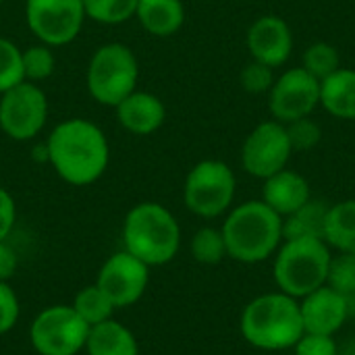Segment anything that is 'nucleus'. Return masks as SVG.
<instances>
[{
  "mask_svg": "<svg viewBox=\"0 0 355 355\" xmlns=\"http://www.w3.org/2000/svg\"><path fill=\"white\" fill-rule=\"evenodd\" d=\"M0 2H2V0H0Z\"/></svg>",
  "mask_w": 355,
  "mask_h": 355,
  "instance_id": "37",
  "label": "nucleus"
},
{
  "mask_svg": "<svg viewBox=\"0 0 355 355\" xmlns=\"http://www.w3.org/2000/svg\"><path fill=\"white\" fill-rule=\"evenodd\" d=\"M324 241L339 250V254L355 256V200H345L329 208Z\"/></svg>",
  "mask_w": 355,
  "mask_h": 355,
  "instance_id": "22",
  "label": "nucleus"
},
{
  "mask_svg": "<svg viewBox=\"0 0 355 355\" xmlns=\"http://www.w3.org/2000/svg\"><path fill=\"white\" fill-rule=\"evenodd\" d=\"M19 320V300L12 287L0 281V335L8 333Z\"/></svg>",
  "mask_w": 355,
  "mask_h": 355,
  "instance_id": "33",
  "label": "nucleus"
},
{
  "mask_svg": "<svg viewBox=\"0 0 355 355\" xmlns=\"http://www.w3.org/2000/svg\"><path fill=\"white\" fill-rule=\"evenodd\" d=\"M191 256L196 258V262L206 264V266H214L223 262V258L227 256L223 231L214 227L200 229L191 239Z\"/></svg>",
  "mask_w": 355,
  "mask_h": 355,
  "instance_id": "25",
  "label": "nucleus"
},
{
  "mask_svg": "<svg viewBox=\"0 0 355 355\" xmlns=\"http://www.w3.org/2000/svg\"><path fill=\"white\" fill-rule=\"evenodd\" d=\"M320 104L337 119L355 121V71L339 69L320 81Z\"/></svg>",
  "mask_w": 355,
  "mask_h": 355,
  "instance_id": "19",
  "label": "nucleus"
},
{
  "mask_svg": "<svg viewBox=\"0 0 355 355\" xmlns=\"http://www.w3.org/2000/svg\"><path fill=\"white\" fill-rule=\"evenodd\" d=\"M285 129H287V137H289V144H291L293 152H310L322 139L320 125L316 121H312L310 116L291 121V123L285 125Z\"/></svg>",
  "mask_w": 355,
  "mask_h": 355,
  "instance_id": "30",
  "label": "nucleus"
},
{
  "mask_svg": "<svg viewBox=\"0 0 355 355\" xmlns=\"http://www.w3.org/2000/svg\"><path fill=\"white\" fill-rule=\"evenodd\" d=\"M48 162L69 185H92L98 181L110 160V148L104 131L85 119L58 123L48 141Z\"/></svg>",
  "mask_w": 355,
  "mask_h": 355,
  "instance_id": "1",
  "label": "nucleus"
},
{
  "mask_svg": "<svg viewBox=\"0 0 355 355\" xmlns=\"http://www.w3.org/2000/svg\"><path fill=\"white\" fill-rule=\"evenodd\" d=\"M87 333L89 327L71 306H52L35 316L29 341L40 355H77L85 349Z\"/></svg>",
  "mask_w": 355,
  "mask_h": 355,
  "instance_id": "8",
  "label": "nucleus"
},
{
  "mask_svg": "<svg viewBox=\"0 0 355 355\" xmlns=\"http://www.w3.org/2000/svg\"><path fill=\"white\" fill-rule=\"evenodd\" d=\"M71 308L77 312V316L87 324V327H96L100 322H106L112 318L114 306L112 302L106 297V293L98 287V285H89L85 289H81Z\"/></svg>",
  "mask_w": 355,
  "mask_h": 355,
  "instance_id": "23",
  "label": "nucleus"
},
{
  "mask_svg": "<svg viewBox=\"0 0 355 355\" xmlns=\"http://www.w3.org/2000/svg\"><path fill=\"white\" fill-rule=\"evenodd\" d=\"M125 252L139 258L144 264L162 266L171 262L181 245V229L171 210L156 202L133 206L123 223Z\"/></svg>",
  "mask_w": 355,
  "mask_h": 355,
  "instance_id": "4",
  "label": "nucleus"
},
{
  "mask_svg": "<svg viewBox=\"0 0 355 355\" xmlns=\"http://www.w3.org/2000/svg\"><path fill=\"white\" fill-rule=\"evenodd\" d=\"M23 58V75L25 81H42L54 73V54L48 44H35L27 50H21Z\"/></svg>",
  "mask_w": 355,
  "mask_h": 355,
  "instance_id": "28",
  "label": "nucleus"
},
{
  "mask_svg": "<svg viewBox=\"0 0 355 355\" xmlns=\"http://www.w3.org/2000/svg\"><path fill=\"white\" fill-rule=\"evenodd\" d=\"M139 67L133 50L125 44L110 42L100 46L87 64V89L98 104L116 106L135 92Z\"/></svg>",
  "mask_w": 355,
  "mask_h": 355,
  "instance_id": "6",
  "label": "nucleus"
},
{
  "mask_svg": "<svg viewBox=\"0 0 355 355\" xmlns=\"http://www.w3.org/2000/svg\"><path fill=\"white\" fill-rule=\"evenodd\" d=\"M339 355H355V337L347 339V341L339 347Z\"/></svg>",
  "mask_w": 355,
  "mask_h": 355,
  "instance_id": "36",
  "label": "nucleus"
},
{
  "mask_svg": "<svg viewBox=\"0 0 355 355\" xmlns=\"http://www.w3.org/2000/svg\"><path fill=\"white\" fill-rule=\"evenodd\" d=\"M135 17L148 33L168 37L183 27L185 8L181 0H137Z\"/></svg>",
  "mask_w": 355,
  "mask_h": 355,
  "instance_id": "18",
  "label": "nucleus"
},
{
  "mask_svg": "<svg viewBox=\"0 0 355 355\" xmlns=\"http://www.w3.org/2000/svg\"><path fill=\"white\" fill-rule=\"evenodd\" d=\"M220 231L229 258L256 264L270 258L279 248L283 239V216L262 200H252L231 210Z\"/></svg>",
  "mask_w": 355,
  "mask_h": 355,
  "instance_id": "2",
  "label": "nucleus"
},
{
  "mask_svg": "<svg viewBox=\"0 0 355 355\" xmlns=\"http://www.w3.org/2000/svg\"><path fill=\"white\" fill-rule=\"evenodd\" d=\"M327 285L347 300L349 314H352L355 304V256L339 254L337 258H331Z\"/></svg>",
  "mask_w": 355,
  "mask_h": 355,
  "instance_id": "24",
  "label": "nucleus"
},
{
  "mask_svg": "<svg viewBox=\"0 0 355 355\" xmlns=\"http://www.w3.org/2000/svg\"><path fill=\"white\" fill-rule=\"evenodd\" d=\"M25 81L21 50L6 37H0V94Z\"/></svg>",
  "mask_w": 355,
  "mask_h": 355,
  "instance_id": "29",
  "label": "nucleus"
},
{
  "mask_svg": "<svg viewBox=\"0 0 355 355\" xmlns=\"http://www.w3.org/2000/svg\"><path fill=\"white\" fill-rule=\"evenodd\" d=\"M116 119L133 135H152L158 131L166 119V108L162 100L150 92H131L116 106Z\"/></svg>",
  "mask_w": 355,
  "mask_h": 355,
  "instance_id": "16",
  "label": "nucleus"
},
{
  "mask_svg": "<svg viewBox=\"0 0 355 355\" xmlns=\"http://www.w3.org/2000/svg\"><path fill=\"white\" fill-rule=\"evenodd\" d=\"M83 8L85 17L98 23L119 25L135 15L137 0H83Z\"/></svg>",
  "mask_w": 355,
  "mask_h": 355,
  "instance_id": "26",
  "label": "nucleus"
},
{
  "mask_svg": "<svg viewBox=\"0 0 355 355\" xmlns=\"http://www.w3.org/2000/svg\"><path fill=\"white\" fill-rule=\"evenodd\" d=\"M300 304L287 293H266L252 300L241 314V335L264 352L295 347L304 335Z\"/></svg>",
  "mask_w": 355,
  "mask_h": 355,
  "instance_id": "3",
  "label": "nucleus"
},
{
  "mask_svg": "<svg viewBox=\"0 0 355 355\" xmlns=\"http://www.w3.org/2000/svg\"><path fill=\"white\" fill-rule=\"evenodd\" d=\"M310 75H314L318 81L327 79L335 71L341 69V56L339 50L333 44L327 42H316L304 52V64H302Z\"/></svg>",
  "mask_w": 355,
  "mask_h": 355,
  "instance_id": "27",
  "label": "nucleus"
},
{
  "mask_svg": "<svg viewBox=\"0 0 355 355\" xmlns=\"http://www.w3.org/2000/svg\"><path fill=\"white\" fill-rule=\"evenodd\" d=\"M248 48L254 60H260L272 69L283 67L293 50V33L289 23L277 15L256 19L248 31Z\"/></svg>",
  "mask_w": 355,
  "mask_h": 355,
  "instance_id": "14",
  "label": "nucleus"
},
{
  "mask_svg": "<svg viewBox=\"0 0 355 355\" xmlns=\"http://www.w3.org/2000/svg\"><path fill=\"white\" fill-rule=\"evenodd\" d=\"M272 83H275V69L264 64V62H260V60H252L241 71V85L250 94L270 92Z\"/></svg>",
  "mask_w": 355,
  "mask_h": 355,
  "instance_id": "31",
  "label": "nucleus"
},
{
  "mask_svg": "<svg viewBox=\"0 0 355 355\" xmlns=\"http://www.w3.org/2000/svg\"><path fill=\"white\" fill-rule=\"evenodd\" d=\"M17 220V206L12 196L0 187V241H4L8 237V233L12 231Z\"/></svg>",
  "mask_w": 355,
  "mask_h": 355,
  "instance_id": "34",
  "label": "nucleus"
},
{
  "mask_svg": "<svg viewBox=\"0 0 355 355\" xmlns=\"http://www.w3.org/2000/svg\"><path fill=\"white\" fill-rule=\"evenodd\" d=\"M300 312L306 333L333 337L349 318V304L341 293L333 291L329 285H322L304 297Z\"/></svg>",
  "mask_w": 355,
  "mask_h": 355,
  "instance_id": "15",
  "label": "nucleus"
},
{
  "mask_svg": "<svg viewBox=\"0 0 355 355\" xmlns=\"http://www.w3.org/2000/svg\"><path fill=\"white\" fill-rule=\"evenodd\" d=\"M310 200V185L306 177L295 171L283 168L272 177L264 179L262 202L272 208L279 216H289Z\"/></svg>",
  "mask_w": 355,
  "mask_h": 355,
  "instance_id": "17",
  "label": "nucleus"
},
{
  "mask_svg": "<svg viewBox=\"0 0 355 355\" xmlns=\"http://www.w3.org/2000/svg\"><path fill=\"white\" fill-rule=\"evenodd\" d=\"M25 19L35 37L54 48L79 35L85 8L83 0H25Z\"/></svg>",
  "mask_w": 355,
  "mask_h": 355,
  "instance_id": "10",
  "label": "nucleus"
},
{
  "mask_svg": "<svg viewBox=\"0 0 355 355\" xmlns=\"http://www.w3.org/2000/svg\"><path fill=\"white\" fill-rule=\"evenodd\" d=\"M85 352L87 355H139V345L125 324L110 318L89 327Z\"/></svg>",
  "mask_w": 355,
  "mask_h": 355,
  "instance_id": "20",
  "label": "nucleus"
},
{
  "mask_svg": "<svg viewBox=\"0 0 355 355\" xmlns=\"http://www.w3.org/2000/svg\"><path fill=\"white\" fill-rule=\"evenodd\" d=\"M331 250L324 239H289L275 260V281L291 297H306L327 285Z\"/></svg>",
  "mask_w": 355,
  "mask_h": 355,
  "instance_id": "5",
  "label": "nucleus"
},
{
  "mask_svg": "<svg viewBox=\"0 0 355 355\" xmlns=\"http://www.w3.org/2000/svg\"><path fill=\"white\" fill-rule=\"evenodd\" d=\"M235 175L223 160L198 162L183 187V200L189 212L202 218H216L229 210L235 198Z\"/></svg>",
  "mask_w": 355,
  "mask_h": 355,
  "instance_id": "7",
  "label": "nucleus"
},
{
  "mask_svg": "<svg viewBox=\"0 0 355 355\" xmlns=\"http://www.w3.org/2000/svg\"><path fill=\"white\" fill-rule=\"evenodd\" d=\"M48 98L33 81H21L0 100V129L15 141L33 139L46 125Z\"/></svg>",
  "mask_w": 355,
  "mask_h": 355,
  "instance_id": "9",
  "label": "nucleus"
},
{
  "mask_svg": "<svg viewBox=\"0 0 355 355\" xmlns=\"http://www.w3.org/2000/svg\"><path fill=\"white\" fill-rule=\"evenodd\" d=\"M19 260L17 254L10 245H6L4 241H0V281L8 283V279L17 272Z\"/></svg>",
  "mask_w": 355,
  "mask_h": 355,
  "instance_id": "35",
  "label": "nucleus"
},
{
  "mask_svg": "<svg viewBox=\"0 0 355 355\" xmlns=\"http://www.w3.org/2000/svg\"><path fill=\"white\" fill-rule=\"evenodd\" d=\"M150 283V266L129 252L112 254L100 268L96 285L106 293L114 308H127L139 302Z\"/></svg>",
  "mask_w": 355,
  "mask_h": 355,
  "instance_id": "13",
  "label": "nucleus"
},
{
  "mask_svg": "<svg viewBox=\"0 0 355 355\" xmlns=\"http://www.w3.org/2000/svg\"><path fill=\"white\" fill-rule=\"evenodd\" d=\"M320 104V81L304 67H293L275 79L268 92V110L275 121L287 125L310 116Z\"/></svg>",
  "mask_w": 355,
  "mask_h": 355,
  "instance_id": "11",
  "label": "nucleus"
},
{
  "mask_svg": "<svg viewBox=\"0 0 355 355\" xmlns=\"http://www.w3.org/2000/svg\"><path fill=\"white\" fill-rule=\"evenodd\" d=\"M291 152L285 125L279 121H264L245 137L241 148V164L252 177L268 179L287 168Z\"/></svg>",
  "mask_w": 355,
  "mask_h": 355,
  "instance_id": "12",
  "label": "nucleus"
},
{
  "mask_svg": "<svg viewBox=\"0 0 355 355\" xmlns=\"http://www.w3.org/2000/svg\"><path fill=\"white\" fill-rule=\"evenodd\" d=\"M329 208L320 200H308L300 210L293 214L285 216L283 220V239H302V237H314V239H324V225H327V214Z\"/></svg>",
  "mask_w": 355,
  "mask_h": 355,
  "instance_id": "21",
  "label": "nucleus"
},
{
  "mask_svg": "<svg viewBox=\"0 0 355 355\" xmlns=\"http://www.w3.org/2000/svg\"><path fill=\"white\" fill-rule=\"evenodd\" d=\"M293 349L295 355H339V345L331 335L304 333Z\"/></svg>",
  "mask_w": 355,
  "mask_h": 355,
  "instance_id": "32",
  "label": "nucleus"
}]
</instances>
